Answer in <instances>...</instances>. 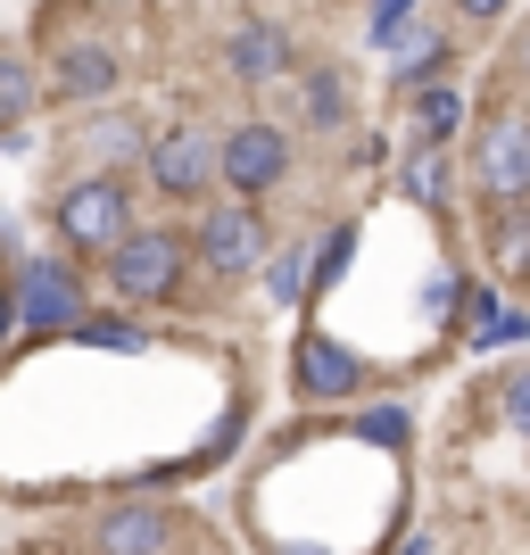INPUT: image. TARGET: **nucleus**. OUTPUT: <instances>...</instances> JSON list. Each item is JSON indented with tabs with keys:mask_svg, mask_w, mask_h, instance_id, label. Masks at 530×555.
<instances>
[{
	"mask_svg": "<svg viewBox=\"0 0 530 555\" xmlns=\"http://www.w3.org/2000/svg\"><path fill=\"white\" fill-rule=\"evenodd\" d=\"M406 108H415V141H456L464 133V92L439 75V83H423V92H406Z\"/></svg>",
	"mask_w": 530,
	"mask_h": 555,
	"instance_id": "obj_22",
	"label": "nucleus"
},
{
	"mask_svg": "<svg viewBox=\"0 0 530 555\" xmlns=\"http://www.w3.org/2000/svg\"><path fill=\"white\" fill-rule=\"evenodd\" d=\"M464 291H473V274H464V266H431V282H423V315L448 332V324H456V307H464Z\"/></svg>",
	"mask_w": 530,
	"mask_h": 555,
	"instance_id": "obj_25",
	"label": "nucleus"
},
{
	"mask_svg": "<svg viewBox=\"0 0 530 555\" xmlns=\"http://www.w3.org/2000/svg\"><path fill=\"white\" fill-rule=\"evenodd\" d=\"M373 166H390V133H365V141H348V175H373Z\"/></svg>",
	"mask_w": 530,
	"mask_h": 555,
	"instance_id": "obj_27",
	"label": "nucleus"
},
{
	"mask_svg": "<svg viewBox=\"0 0 530 555\" xmlns=\"http://www.w3.org/2000/svg\"><path fill=\"white\" fill-rule=\"evenodd\" d=\"M9 340H17V299H9V282H0V357H9Z\"/></svg>",
	"mask_w": 530,
	"mask_h": 555,
	"instance_id": "obj_30",
	"label": "nucleus"
},
{
	"mask_svg": "<svg viewBox=\"0 0 530 555\" xmlns=\"http://www.w3.org/2000/svg\"><path fill=\"white\" fill-rule=\"evenodd\" d=\"M116 83H125V59L100 34H67L42 59V100H59V108H100V100H116Z\"/></svg>",
	"mask_w": 530,
	"mask_h": 555,
	"instance_id": "obj_9",
	"label": "nucleus"
},
{
	"mask_svg": "<svg viewBox=\"0 0 530 555\" xmlns=\"http://www.w3.org/2000/svg\"><path fill=\"white\" fill-rule=\"evenodd\" d=\"M348 440L382 448V456H406V448H415V406H406V398H373V406L348 415Z\"/></svg>",
	"mask_w": 530,
	"mask_h": 555,
	"instance_id": "obj_19",
	"label": "nucleus"
},
{
	"mask_svg": "<svg viewBox=\"0 0 530 555\" xmlns=\"http://www.w3.org/2000/svg\"><path fill=\"white\" fill-rule=\"evenodd\" d=\"M456 17H464V25H506L514 0H456Z\"/></svg>",
	"mask_w": 530,
	"mask_h": 555,
	"instance_id": "obj_28",
	"label": "nucleus"
},
{
	"mask_svg": "<svg viewBox=\"0 0 530 555\" xmlns=\"http://www.w3.org/2000/svg\"><path fill=\"white\" fill-rule=\"evenodd\" d=\"M299 133H340L348 125V75L340 67H299Z\"/></svg>",
	"mask_w": 530,
	"mask_h": 555,
	"instance_id": "obj_18",
	"label": "nucleus"
},
{
	"mask_svg": "<svg viewBox=\"0 0 530 555\" xmlns=\"http://www.w3.org/2000/svg\"><path fill=\"white\" fill-rule=\"evenodd\" d=\"M464 183L481 199H530V100L481 108L473 141H464Z\"/></svg>",
	"mask_w": 530,
	"mask_h": 555,
	"instance_id": "obj_5",
	"label": "nucleus"
},
{
	"mask_svg": "<svg viewBox=\"0 0 530 555\" xmlns=\"http://www.w3.org/2000/svg\"><path fill=\"white\" fill-rule=\"evenodd\" d=\"M34 108H42V67H34L25 50H9V42H0V133L34 125Z\"/></svg>",
	"mask_w": 530,
	"mask_h": 555,
	"instance_id": "obj_20",
	"label": "nucleus"
},
{
	"mask_svg": "<svg viewBox=\"0 0 530 555\" xmlns=\"http://www.w3.org/2000/svg\"><path fill=\"white\" fill-rule=\"evenodd\" d=\"M307 266H315V241H282V249H266V266H257V274H266V299L274 307H307Z\"/></svg>",
	"mask_w": 530,
	"mask_h": 555,
	"instance_id": "obj_21",
	"label": "nucleus"
},
{
	"mask_svg": "<svg viewBox=\"0 0 530 555\" xmlns=\"http://www.w3.org/2000/svg\"><path fill=\"white\" fill-rule=\"evenodd\" d=\"M415 17H423V0H365V50H390Z\"/></svg>",
	"mask_w": 530,
	"mask_h": 555,
	"instance_id": "obj_26",
	"label": "nucleus"
},
{
	"mask_svg": "<svg viewBox=\"0 0 530 555\" xmlns=\"http://www.w3.org/2000/svg\"><path fill=\"white\" fill-rule=\"evenodd\" d=\"M448 332H456L464 348L497 357V348H522V340H530V307L506 299V282L473 274V291H464V307H456V324H448Z\"/></svg>",
	"mask_w": 530,
	"mask_h": 555,
	"instance_id": "obj_12",
	"label": "nucleus"
},
{
	"mask_svg": "<svg viewBox=\"0 0 530 555\" xmlns=\"http://www.w3.org/2000/svg\"><path fill=\"white\" fill-rule=\"evenodd\" d=\"M133 224H141V191H133L125 166H75L67 183H59V199H50V232H59V249L83 257V266H100Z\"/></svg>",
	"mask_w": 530,
	"mask_h": 555,
	"instance_id": "obj_1",
	"label": "nucleus"
},
{
	"mask_svg": "<svg viewBox=\"0 0 530 555\" xmlns=\"http://www.w3.org/2000/svg\"><path fill=\"white\" fill-rule=\"evenodd\" d=\"M489 406H497V423H506L514 440H530V357H514V365L497 373V390H489Z\"/></svg>",
	"mask_w": 530,
	"mask_h": 555,
	"instance_id": "obj_24",
	"label": "nucleus"
},
{
	"mask_svg": "<svg viewBox=\"0 0 530 555\" xmlns=\"http://www.w3.org/2000/svg\"><path fill=\"white\" fill-rule=\"evenodd\" d=\"M141 183H150V199H166V208H199L216 191V133L208 125H166V133H150Z\"/></svg>",
	"mask_w": 530,
	"mask_h": 555,
	"instance_id": "obj_7",
	"label": "nucleus"
},
{
	"mask_svg": "<svg viewBox=\"0 0 530 555\" xmlns=\"http://www.w3.org/2000/svg\"><path fill=\"white\" fill-rule=\"evenodd\" d=\"M464 191V166H456V141H415L406 158H398V199L423 216H448Z\"/></svg>",
	"mask_w": 530,
	"mask_h": 555,
	"instance_id": "obj_13",
	"label": "nucleus"
},
{
	"mask_svg": "<svg viewBox=\"0 0 530 555\" xmlns=\"http://www.w3.org/2000/svg\"><path fill=\"white\" fill-rule=\"evenodd\" d=\"M481 266H489V282H530V199H489Z\"/></svg>",
	"mask_w": 530,
	"mask_h": 555,
	"instance_id": "obj_16",
	"label": "nucleus"
},
{
	"mask_svg": "<svg viewBox=\"0 0 530 555\" xmlns=\"http://www.w3.org/2000/svg\"><path fill=\"white\" fill-rule=\"evenodd\" d=\"M216 59H224V75L241 83V92H266V83H282V75L299 67V42H290V25H282V17H241Z\"/></svg>",
	"mask_w": 530,
	"mask_h": 555,
	"instance_id": "obj_10",
	"label": "nucleus"
},
{
	"mask_svg": "<svg viewBox=\"0 0 530 555\" xmlns=\"http://www.w3.org/2000/svg\"><path fill=\"white\" fill-rule=\"evenodd\" d=\"M67 348H108V357H141V348H150V324H141V315H133V307H83V315H75V324H67Z\"/></svg>",
	"mask_w": 530,
	"mask_h": 555,
	"instance_id": "obj_17",
	"label": "nucleus"
},
{
	"mask_svg": "<svg viewBox=\"0 0 530 555\" xmlns=\"http://www.w3.org/2000/svg\"><path fill=\"white\" fill-rule=\"evenodd\" d=\"M266 555H340V547H323V539H266Z\"/></svg>",
	"mask_w": 530,
	"mask_h": 555,
	"instance_id": "obj_29",
	"label": "nucleus"
},
{
	"mask_svg": "<svg viewBox=\"0 0 530 555\" xmlns=\"http://www.w3.org/2000/svg\"><path fill=\"white\" fill-rule=\"evenodd\" d=\"M290 158H299L290 125H274V116H241V125H224V133H216V191L266 199V191L290 175Z\"/></svg>",
	"mask_w": 530,
	"mask_h": 555,
	"instance_id": "obj_6",
	"label": "nucleus"
},
{
	"mask_svg": "<svg viewBox=\"0 0 530 555\" xmlns=\"http://www.w3.org/2000/svg\"><path fill=\"white\" fill-rule=\"evenodd\" d=\"M92 547L100 555H166L174 547V514L158 498H125V506H108L92 522Z\"/></svg>",
	"mask_w": 530,
	"mask_h": 555,
	"instance_id": "obj_14",
	"label": "nucleus"
},
{
	"mask_svg": "<svg viewBox=\"0 0 530 555\" xmlns=\"http://www.w3.org/2000/svg\"><path fill=\"white\" fill-rule=\"evenodd\" d=\"M348 266H357V224H332L315 241V266H307V299H332L348 282Z\"/></svg>",
	"mask_w": 530,
	"mask_h": 555,
	"instance_id": "obj_23",
	"label": "nucleus"
},
{
	"mask_svg": "<svg viewBox=\"0 0 530 555\" xmlns=\"http://www.w3.org/2000/svg\"><path fill=\"white\" fill-rule=\"evenodd\" d=\"M514 75H530V34H522V42H514Z\"/></svg>",
	"mask_w": 530,
	"mask_h": 555,
	"instance_id": "obj_31",
	"label": "nucleus"
},
{
	"mask_svg": "<svg viewBox=\"0 0 530 555\" xmlns=\"http://www.w3.org/2000/svg\"><path fill=\"white\" fill-rule=\"evenodd\" d=\"M17 555H59V547H17Z\"/></svg>",
	"mask_w": 530,
	"mask_h": 555,
	"instance_id": "obj_32",
	"label": "nucleus"
},
{
	"mask_svg": "<svg viewBox=\"0 0 530 555\" xmlns=\"http://www.w3.org/2000/svg\"><path fill=\"white\" fill-rule=\"evenodd\" d=\"M67 150H75L83 166H141V150H150V116H141V108H125V100L75 108Z\"/></svg>",
	"mask_w": 530,
	"mask_h": 555,
	"instance_id": "obj_11",
	"label": "nucleus"
},
{
	"mask_svg": "<svg viewBox=\"0 0 530 555\" xmlns=\"http://www.w3.org/2000/svg\"><path fill=\"white\" fill-rule=\"evenodd\" d=\"M0 282L17 299V340H67V324L92 307V274L67 249H25Z\"/></svg>",
	"mask_w": 530,
	"mask_h": 555,
	"instance_id": "obj_3",
	"label": "nucleus"
},
{
	"mask_svg": "<svg viewBox=\"0 0 530 555\" xmlns=\"http://www.w3.org/2000/svg\"><path fill=\"white\" fill-rule=\"evenodd\" d=\"M365 382H373V365L340 332L299 324V340H290V398L299 406H348V398H365Z\"/></svg>",
	"mask_w": 530,
	"mask_h": 555,
	"instance_id": "obj_8",
	"label": "nucleus"
},
{
	"mask_svg": "<svg viewBox=\"0 0 530 555\" xmlns=\"http://www.w3.org/2000/svg\"><path fill=\"white\" fill-rule=\"evenodd\" d=\"M100 282H108V299L133 307V315L174 307L191 291V241L174 224H133L108 257H100Z\"/></svg>",
	"mask_w": 530,
	"mask_h": 555,
	"instance_id": "obj_2",
	"label": "nucleus"
},
{
	"mask_svg": "<svg viewBox=\"0 0 530 555\" xmlns=\"http://www.w3.org/2000/svg\"><path fill=\"white\" fill-rule=\"evenodd\" d=\"M191 241V274L208 282H249L257 266H266V249H274V224H266V208L257 199H241V191H224L216 208H199V224L183 232Z\"/></svg>",
	"mask_w": 530,
	"mask_h": 555,
	"instance_id": "obj_4",
	"label": "nucleus"
},
{
	"mask_svg": "<svg viewBox=\"0 0 530 555\" xmlns=\"http://www.w3.org/2000/svg\"><path fill=\"white\" fill-rule=\"evenodd\" d=\"M448 67H456V34H448V25H431V17H415V25L390 42V92H398V100L423 92V83H439Z\"/></svg>",
	"mask_w": 530,
	"mask_h": 555,
	"instance_id": "obj_15",
	"label": "nucleus"
}]
</instances>
